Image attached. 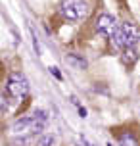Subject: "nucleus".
Returning a JSON list of instances; mask_svg holds the SVG:
<instances>
[{
	"mask_svg": "<svg viewBox=\"0 0 140 146\" xmlns=\"http://www.w3.org/2000/svg\"><path fill=\"white\" fill-rule=\"evenodd\" d=\"M140 38V31L138 27L134 25V23L127 21V23H121L119 25L117 33H115V36H113V42H115V46H119V48H129V46H134V44L138 42Z\"/></svg>",
	"mask_w": 140,
	"mask_h": 146,
	"instance_id": "7ed1b4c3",
	"label": "nucleus"
},
{
	"mask_svg": "<svg viewBox=\"0 0 140 146\" xmlns=\"http://www.w3.org/2000/svg\"><path fill=\"white\" fill-rule=\"evenodd\" d=\"M54 135H42L40 139H38V142H37V146H52L54 144Z\"/></svg>",
	"mask_w": 140,
	"mask_h": 146,
	"instance_id": "1a4fd4ad",
	"label": "nucleus"
},
{
	"mask_svg": "<svg viewBox=\"0 0 140 146\" xmlns=\"http://www.w3.org/2000/svg\"><path fill=\"white\" fill-rule=\"evenodd\" d=\"M42 129H44V119H40L38 115L21 117L10 127L12 135H15V137H37Z\"/></svg>",
	"mask_w": 140,
	"mask_h": 146,
	"instance_id": "f03ea898",
	"label": "nucleus"
},
{
	"mask_svg": "<svg viewBox=\"0 0 140 146\" xmlns=\"http://www.w3.org/2000/svg\"><path fill=\"white\" fill-rule=\"evenodd\" d=\"M117 142H119V146H138V139H136L134 133H131V131L121 133L117 137Z\"/></svg>",
	"mask_w": 140,
	"mask_h": 146,
	"instance_id": "0eeeda50",
	"label": "nucleus"
},
{
	"mask_svg": "<svg viewBox=\"0 0 140 146\" xmlns=\"http://www.w3.org/2000/svg\"><path fill=\"white\" fill-rule=\"evenodd\" d=\"M136 60H138V52H136L134 46H129V48L123 50V62H125V64L131 66V64H134Z\"/></svg>",
	"mask_w": 140,
	"mask_h": 146,
	"instance_id": "6e6552de",
	"label": "nucleus"
},
{
	"mask_svg": "<svg viewBox=\"0 0 140 146\" xmlns=\"http://www.w3.org/2000/svg\"><path fill=\"white\" fill-rule=\"evenodd\" d=\"M6 90L8 94L15 98V100H23L25 96L29 94V81L27 77L19 71H14L8 75V81H6Z\"/></svg>",
	"mask_w": 140,
	"mask_h": 146,
	"instance_id": "20e7f679",
	"label": "nucleus"
},
{
	"mask_svg": "<svg viewBox=\"0 0 140 146\" xmlns=\"http://www.w3.org/2000/svg\"><path fill=\"white\" fill-rule=\"evenodd\" d=\"M59 14L67 21H85L90 14V4L87 0H63L59 6Z\"/></svg>",
	"mask_w": 140,
	"mask_h": 146,
	"instance_id": "f257e3e1",
	"label": "nucleus"
},
{
	"mask_svg": "<svg viewBox=\"0 0 140 146\" xmlns=\"http://www.w3.org/2000/svg\"><path fill=\"white\" fill-rule=\"evenodd\" d=\"M50 73H54L58 79H61V75H59V71H58V67H50Z\"/></svg>",
	"mask_w": 140,
	"mask_h": 146,
	"instance_id": "9d476101",
	"label": "nucleus"
},
{
	"mask_svg": "<svg viewBox=\"0 0 140 146\" xmlns=\"http://www.w3.org/2000/svg\"><path fill=\"white\" fill-rule=\"evenodd\" d=\"M117 21H115V17L110 14H102L98 15V19H96V31L100 33V35L104 36H115V33H117Z\"/></svg>",
	"mask_w": 140,
	"mask_h": 146,
	"instance_id": "39448f33",
	"label": "nucleus"
},
{
	"mask_svg": "<svg viewBox=\"0 0 140 146\" xmlns=\"http://www.w3.org/2000/svg\"><path fill=\"white\" fill-rule=\"evenodd\" d=\"M65 62L69 66H73L75 69H87V66H88V62L83 58V56H77V54H67Z\"/></svg>",
	"mask_w": 140,
	"mask_h": 146,
	"instance_id": "423d86ee",
	"label": "nucleus"
}]
</instances>
